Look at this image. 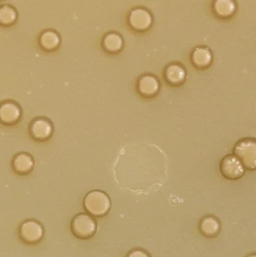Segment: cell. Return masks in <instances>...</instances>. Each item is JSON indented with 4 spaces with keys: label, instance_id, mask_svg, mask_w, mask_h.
Listing matches in <instances>:
<instances>
[{
    "label": "cell",
    "instance_id": "6da1fadb",
    "mask_svg": "<svg viewBox=\"0 0 256 257\" xmlns=\"http://www.w3.org/2000/svg\"><path fill=\"white\" fill-rule=\"evenodd\" d=\"M234 155L240 159L247 170H256V139L246 137L236 142L233 148Z\"/></svg>",
    "mask_w": 256,
    "mask_h": 257
},
{
    "label": "cell",
    "instance_id": "7a4b0ae2",
    "mask_svg": "<svg viewBox=\"0 0 256 257\" xmlns=\"http://www.w3.org/2000/svg\"><path fill=\"white\" fill-rule=\"evenodd\" d=\"M220 173L228 180H238L243 177L246 168L234 154H228L222 159L219 165Z\"/></svg>",
    "mask_w": 256,
    "mask_h": 257
},
{
    "label": "cell",
    "instance_id": "3957f363",
    "mask_svg": "<svg viewBox=\"0 0 256 257\" xmlns=\"http://www.w3.org/2000/svg\"><path fill=\"white\" fill-rule=\"evenodd\" d=\"M86 208L93 214H103L110 207V201L105 193L101 191H93L86 196L84 200Z\"/></svg>",
    "mask_w": 256,
    "mask_h": 257
},
{
    "label": "cell",
    "instance_id": "277c9868",
    "mask_svg": "<svg viewBox=\"0 0 256 257\" xmlns=\"http://www.w3.org/2000/svg\"><path fill=\"white\" fill-rule=\"evenodd\" d=\"M186 71L183 66L172 64L167 68L165 72V78L171 86L178 87L182 85L186 79Z\"/></svg>",
    "mask_w": 256,
    "mask_h": 257
},
{
    "label": "cell",
    "instance_id": "5b68a950",
    "mask_svg": "<svg viewBox=\"0 0 256 257\" xmlns=\"http://www.w3.org/2000/svg\"><path fill=\"white\" fill-rule=\"evenodd\" d=\"M159 81L153 75H144L138 81V90L146 97L155 96L159 92Z\"/></svg>",
    "mask_w": 256,
    "mask_h": 257
},
{
    "label": "cell",
    "instance_id": "8992f818",
    "mask_svg": "<svg viewBox=\"0 0 256 257\" xmlns=\"http://www.w3.org/2000/svg\"><path fill=\"white\" fill-rule=\"evenodd\" d=\"M151 16L147 11L138 9L132 11L129 17L131 25L137 30H145L151 24Z\"/></svg>",
    "mask_w": 256,
    "mask_h": 257
},
{
    "label": "cell",
    "instance_id": "52a82bcc",
    "mask_svg": "<svg viewBox=\"0 0 256 257\" xmlns=\"http://www.w3.org/2000/svg\"><path fill=\"white\" fill-rule=\"evenodd\" d=\"M32 136L39 141H45L51 136L52 126L45 119H37L31 125Z\"/></svg>",
    "mask_w": 256,
    "mask_h": 257
},
{
    "label": "cell",
    "instance_id": "ba28073f",
    "mask_svg": "<svg viewBox=\"0 0 256 257\" xmlns=\"http://www.w3.org/2000/svg\"><path fill=\"white\" fill-rule=\"evenodd\" d=\"M21 110L19 107L12 102L3 104L0 109V117L5 123H15L19 120Z\"/></svg>",
    "mask_w": 256,
    "mask_h": 257
},
{
    "label": "cell",
    "instance_id": "9c48e42d",
    "mask_svg": "<svg viewBox=\"0 0 256 257\" xmlns=\"http://www.w3.org/2000/svg\"><path fill=\"white\" fill-rule=\"evenodd\" d=\"M34 166L33 157L27 153L18 154L13 160V167L18 173L27 174L31 172Z\"/></svg>",
    "mask_w": 256,
    "mask_h": 257
},
{
    "label": "cell",
    "instance_id": "30bf717a",
    "mask_svg": "<svg viewBox=\"0 0 256 257\" xmlns=\"http://www.w3.org/2000/svg\"><path fill=\"white\" fill-rule=\"evenodd\" d=\"M192 62L198 69H205L211 64L213 56L207 48H198L192 54Z\"/></svg>",
    "mask_w": 256,
    "mask_h": 257
},
{
    "label": "cell",
    "instance_id": "8fae6325",
    "mask_svg": "<svg viewBox=\"0 0 256 257\" xmlns=\"http://www.w3.org/2000/svg\"><path fill=\"white\" fill-rule=\"evenodd\" d=\"M41 43L45 49H54L58 46L60 39L55 33L48 31L42 35V38H41Z\"/></svg>",
    "mask_w": 256,
    "mask_h": 257
},
{
    "label": "cell",
    "instance_id": "7c38bea8",
    "mask_svg": "<svg viewBox=\"0 0 256 257\" xmlns=\"http://www.w3.org/2000/svg\"><path fill=\"white\" fill-rule=\"evenodd\" d=\"M215 9L219 15L228 16L235 9V5L232 0H217L215 3Z\"/></svg>",
    "mask_w": 256,
    "mask_h": 257
},
{
    "label": "cell",
    "instance_id": "4fadbf2b",
    "mask_svg": "<svg viewBox=\"0 0 256 257\" xmlns=\"http://www.w3.org/2000/svg\"><path fill=\"white\" fill-rule=\"evenodd\" d=\"M104 45L108 51L115 52L122 48L123 41L118 35L111 33L105 37V40H104Z\"/></svg>",
    "mask_w": 256,
    "mask_h": 257
},
{
    "label": "cell",
    "instance_id": "5bb4252c",
    "mask_svg": "<svg viewBox=\"0 0 256 257\" xmlns=\"http://www.w3.org/2000/svg\"><path fill=\"white\" fill-rule=\"evenodd\" d=\"M219 229V224L213 217H207L204 219L201 223V229L204 233L211 235L217 232Z\"/></svg>",
    "mask_w": 256,
    "mask_h": 257
},
{
    "label": "cell",
    "instance_id": "9a60e30c",
    "mask_svg": "<svg viewBox=\"0 0 256 257\" xmlns=\"http://www.w3.org/2000/svg\"><path fill=\"white\" fill-rule=\"evenodd\" d=\"M16 18L15 10L9 6H4L0 11V20L3 24H9L13 22Z\"/></svg>",
    "mask_w": 256,
    "mask_h": 257
},
{
    "label": "cell",
    "instance_id": "2e32d148",
    "mask_svg": "<svg viewBox=\"0 0 256 257\" xmlns=\"http://www.w3.org/2000/svg\"><path fill=\"white\" fill-rule=\"evenodd\" d=\"M250 257H256V256H250Z\"/></svg>",
    "mask_w": 256,
    "mask_h": 257
}]
</instances>
